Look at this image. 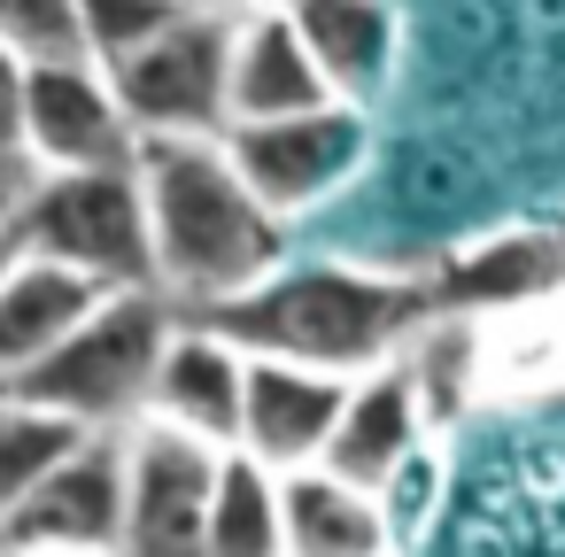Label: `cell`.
I'll return each mask as SVG.
<instances>
[{
    "label": "cell",
    "instance_id": "6da1fadb",
    "mask_svg": "<svg viewBox=\"0 0 565 557\" xmlns=\"http://www.w3.org/2000/svg\"><path fill=\"white\" fill-rule=\"evenodd\" d=\"M140 179L156 217V287L225 302L279 264V210L248 186L217 132H140Z\"/></svg>",
    "mask_w": 565,
    "mask_h": 557
},
{
    "label": "cell",
    "instance_id": "7a4b0ae2",
    "mask_svg": "<svg viewBox=\"0 0 565 557\" xmlns=\"http://www.w3.org/2000/svg\"><path fill=\"white\" fill-rule=\"evenodd\" d=\"M418 310H426L418 287H387V279H356V271H295L271 287L256 279L241 294L210 302L202 318L264 356L372 364V356H387V341H403L418 325Z\"/></svg>",
    "mask_w": 565,
    "mask_h": 557
},
{
    "label": "cell",
    "instance_id": "3957f363",
    "mask_svg": "<svg viewBox=\"0 0 565 557\" xmlns=\"http://www.w3.org/2000/svg\"><path fill=\"white\" fill-rule=\"evenodd\" d=\"M171 341L163 287H109L40 364H24L0 395H24L47 410H71L86 426H125L156 395V364Z\"/></svg>",
    "mask_w": 565,
    "mask_h": 557
},
{
    "label": "cell",
    "instance_id": "277c9868",
    "mask_svg": "<svg viewBox=\"0 0 565 557\" xmlns=\"http://www.w3.org/2000/svg\"><path fill=\"white\" fill-rule=\"evenodd\" d=\"M17 248L63 256L102 287H156V217L140 163H71L24 186L9 217Z\"/></svg>",
    "mask_w": 565,
    "mask_h": 557
},
{
    "label": "cell",
    "instance_id": "5b68a950",
    "mask_svg": "<svg viewBox=\"0 0 565 557\" xmlns=\"http://www.w3.org/2000/svg\"><path fill=\"white\" fill-rule=\"evenodd\" d=\"M233 40L241 17L225 0L186 9L171 32H156L148 47H132L125 63H109L125 109L140 132H225L233 125Z\"/></svg>",
    "mask_w": 565,
    "mask_h": 557
},
{
    "label": "cell",
    "instance_id": "8992f818",
    "mask_svg": "<svg viewBox=\"0 0 565 557\" xmlns=\"http://www.w3.org/2000/svg\"><path fill=\"white\" fill-rule=\"evenodd\" d=\"M225 441L148 418L125 433V549L163 557V549H210V495H217Z\"/></svg>",
    "mask_w": 565,
    "mask_h": 557
},
{
    "label": "cell",
    "instance_id": "52a82bcc",
    "mask_svg": "<svg viewBox=\"0 0 565 557\" xmlns=\"http://www.w3.org/2000/svg\"><path fill=\"white\" fill-rule=\"evenodd\" d=\"M225 148H233V163L248 171V186H256L279 217H295V210L326 202V194L356 171V156H364V117H356V101H318V109H295V117L225 125Z\"/></svg>",
    "mask_w": 565,
    "mask_h": 557
},
{
    "label": "cell",
    "instance_id": "ba28073f",
    "mask_svg": "<svg viewBox=\"0 0 565 557\" xmlns=\"http://www.w3.org/2000/svg\"><path fill=\"white\" fill-rule=\"evenodd\" d=\"M24 148L47 171L71 163H140V125L109 78V63L71 55V63H32L24 78Z\"/></svg>",
    "mask_w": 565,
    "mask_h": 557
},
{
    "label": "cell",
    "instance_id": "9c48e42d",
    "mask_svg": "<svg viewBox=\"0 0 565 557\" xmlns=\"http://www.w3.org/2000/svg\"><path fill=\"white\" fill-rule=\"evenodd\" d=\"M9 549H125V433H86L24 503L0 511Z\"/></svg>",
    "mask_w": 565,
    "mask_h": 557
},
{
    "label": "cell",
    "instance_id": "30bf717a",
    "mask_svg": "<svg viewBox=\"0 0 565 557\" xmlns=\"http://www.w3.org/2000/svg\"><path fill=\"white\" fill-rule=\"evenodd\" d=\"M349 379H333V364L310 356H264L248 349V410H241V449H256L271 472L318 464L333 426H341Z\"/></svg>",
    "mask_w": 565,
    "mask_h": 557
},
{
    "label": "cell",
    "instance_id": "8fae6325",
    "mask_svg": "<svg viewBox=\"0 0 565 557\" xmlns=\"http://www.w3.org/2000/svg\"><path fill=\"white\" fill-rule=\"evenodd\" d=\"M148 410L210 433V441H241V410H248V349L233 333H217L210 318L202 325H179L163 341V364H156V395Z\"/></svg>",
    "mask_w": 565,
    "mask_h": 557
},
{
    "label": "cell",
    "instance_id": "7c38bea8",
    "mask_svg": "<svg viewBox=\"0 0 565 557\" xmlns=\"http://www.w3.org/2000/svg\"><path fill=\"white\" fill-rule=\"evenodd\" d=\"M318 101H341L326 63L310 55L302 24L287 0L241 17V40H233V125H264V117H295V109H318Z\"/></svg>",
    "mask_w": 565,
    "mask_h": 557
},
{
    "label": "cell",
    "instance_id": "4fadbf2b",
    "mask_svg": "<svg viewBox=\"0 0 565 557\" xmlns=\"http://www.w3.org/2000/svg\"><path fill=\"white\" fill-rule=\"evenodd\" d=\"M102 294H109V287H102L94 271H78V264H63V256L17 248V264L0 271V387H9L24 364H40Z\"/></svg>",
    "mask_w": 565,
    "mask_h": 557
},
{
    "label": "cell",
    "instance_id": "5bb4252c",
    "mask_svg": "<svg viewBox=\"0 0 565 557\" xmlns=\"http://www.w3.org/2000/svg\"><path fill=\"white\" fill-rule=\"evenodd\" d=\"M418 403L426 395H418L411 372H372L364 387H349L341 426H333V441H326L318 464L349 472L356 488H387V472L418 449Z\"/></svg>",
    "mask_w": 565,
    "mask_h": 557
},
{
    "label": "cell",
    "instance_id": "9a60e30c",
    "mask_svg": "<svg viewBox=\"0 0 565 557\" xmlns=\"http://www.w3.org/2000/svg\"><path fill=\"white\" fill-rule=\"evenodd\" d=\"M279 511H287V549H302V557H364L387 542L380 488H356L333 464L279 472Z\"/></svg>",
    "mask_w": 565,
    "mask_h": 557
},
{
    "label": "cell",
    "instance_id": "2e32d148",
    "mask_svg": "<svg viewBox=\"0 0 565 557\" xmlns=\"http://www.w3.org/2000/svg\"><path fill=\"white\" fill-rule=\"evenodd\" d=\"M565 279V256H557V233H503L488 248H465L449 271H441V302L449 310H495V302H534Z\"/></svg>",
    "mask_w": 565,
    "mask_h": 557
},
{
    "label": "cell",
    "instance_id": "e0dca14e",
    "mask_svg": "<svg viewBox=\"0 0 565 557\" xmlns=\"http://www.w3.org/2000/svg\"><path fill=\"white\" fill-rule=\"evenodd\" d=\"M287 9L341 101H364L387 78V9L380 0H287Z\"/></svg>",
    "mask_w": 565,
    "mask_h": 557
},
{
    "label": "cell",
    "instance_id": "ac0fdd59",
    "mask_svg": "<svg viewBox=\"0 0 565 557\" xmlns=\"http://www.w3.org/2000/svg\"><path fill=\"white\" fill-rule=\"evenodd\" d=\"M210 549L225 557H264V549H287V511H279V480L256 449H225L217 464V495H210Z\"/></svg>",
    "mask_w": 565,
    "mask_h": 557
},
{
    "label": "cell",
    "instance_id": "d6986e66",
    "mask_svg": "<svg viewBox=\"0 0 565 557\" xmlns=\"http://www.w3.org/2000/svg\"><path fill=\"white\" fill-rule=\"evenodd\" d=\"M94 426L71 418V410H47V403H24V395H0V511L24 503Z\"/></svg>",
    "mask_w": 565,
    "mask_h": 557
},
{
    "label": "cell",
    "instance_id": "ffe728a7",
    "mask_svg": "<svg viewBox=\"0 0 565 557\" xmlns=\"http://www.w3.org/2000/svg\"><path fill=\"white\" fill-rule=\"evenodd\" d=\"M0 40L24 63H71L86 55V9L78 0H0Z\"/></svg>",
    "mask_w": 565,
    "mask_h": 557
},
{
    "label": "cell",
    "instance_id": "44dd1931",
    "mask_svg": "<svg viewBox=\"0 0 565 557\" xmlns=\"http://www.w3.org/2000/svg\"><path fill=\"white\" fill-rule=\"evenodd\" d=\"M78 9H86V55L125 63L132 47H148L156 32H171L186 17V0H78Z\"/></svg>",
    "mask_w": 565,
    "mask_h": 557
},
{
    "label": "cell",
    "instance_id": "7402d4cb",
    "mask_svg": "<svg viewBox=\"0 0 565 557\" xmlns=\"http://www.w3.org/2000/svg\"><path fill=\"white\" fill-rule=\"evenodd\" d=\"M411 379H418V395H426L434 410H449V403L465 395V333H441V341L411 364Z\"/></svg>",
    "mask_w": 565,
    "mask_h": 557
},
{
    "label": "cell",
    "instance_id": "603a6c76",
    "mask_svg": "<svg viewBox=\"0 0 565 557\" xmlns=\"http://www.w3.org/2000/svg\"><path fill=\"white\" fill-rule=\"evenodd\" d=\"M24 78H32V63L0 40V148H17V156H32L24 148Z\"/></svg>",
    "mask_w": 565,
    "mask_h": 557
},
{
    "label": "cell",
    "instance_id": "cb8c5ba5",
    "mask_svg": "<svg viewBox=\"0 0 565 557\" xmlns=\"http://www.w3.org/2000/svg\"><path fill=\"white\" fill-rule=\"evenodd\" d=\"M24 163H32V156H17V148H0V233H9L17 202H24V186H32V179H24Z\"/></svg>",
    "mask_w": 565,
    "mask_h": 557
},
{
    "label": "cell",
    "instance_id": "d4e9b609",
    "mask_svg": "<svg viewBox=\"0 0 565 557\" xmlns=\"http://www.w3.org/2000/svg\"><path fill=\"white\" fill-rule=\"evenodd\" d=\"M17 264V233H0V271H9Z\"/></svg>",
    "mask_w": 565,
    "mask_h": 557
},
{
    "label": "cell",
    "instance_id": "484cf974",
    "mask_svg": "<svg viewBox=\"0 0 565 557\" xmlns=\"http://www.w3.org/2000/svg\"><path fill=\"white\" fill-rule=\"evenodd\" d=\"M557 256H565V225H557Z\"/></svg>",
    "mask_w": 565,
    "mask_h": 557
},
{
    "label": "cell",
    "instance_id": "4316f807",
    "mask_svg": "<svg viewBox=\"0 0 565 557\" xmlns=\"http://www.w3.org/2000/svg\"><path fill=\"white\" fill-rule=\"evenodd\" d=\"M186 9H210V0H186Z\"/></svg>",
    "mask_w": 565,
    "mask_h": 557
}]
</instances>
